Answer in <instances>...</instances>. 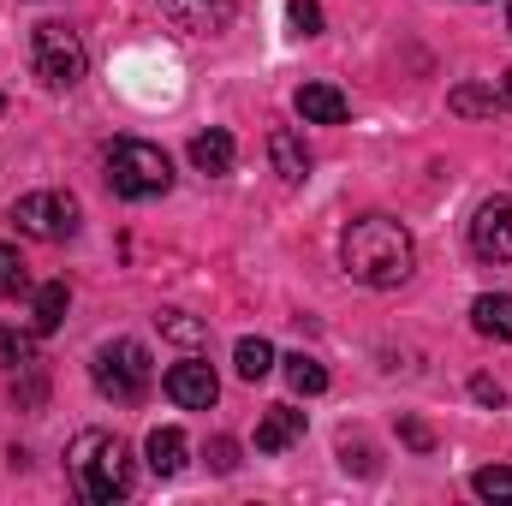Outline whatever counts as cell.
I'll list each match as a JSON object with an SVG mask.
<instances>
[{"mask_svg":"<svg viewBox=\"0 0 512 506\" xmlns=\"http://www.w3.org/2000/svg\"><path fill=\"white\" fill-rule=\"evenodd\" d=\"M471 322H477L483 340H507L512 346V292H483L471 304Z\"/></svg>","mask_w":512,"mask_h":506,"instance_id":"cell-15","label":"cell"},{"mask_svg":"<svg viewBox=\"0 0 512 506\" xmlns=\"http://www.w3.org/2000/svg\"><path fill=\"white\" fill-rule=\"evenodd\" d=\"M161 334H167V340H179V346H209V328H203L197 316H179V310H167V316H161Z\"/></svg>","mask_w":512,"mask_h":506,"instance_id":"cell-21","label":"cell"},{"mask_svg":"<svg viewBox=\"0 0 512 506\" xmlns=\"http://www.w3.org/2000/svg\"><path fill=\"white\" fill-rule=\"evenodd\" d=\"M501 102H507V108H512V66H507V72H501Z\"/></svg>","mask_w":512,"mask_h":506,"instance_id":"cell-29","label":"cell"},{"mask_svg":"<svg viewBox=\"0 0 512 506\" xmlns=\"http://www.w3.org/2000/svg\"><path fill=\"white\" fill-rule=\"evenodd\" d=\"M447 108L465 114V120H483V114H495V108H507V102H501V90H489V84H459V90L447 96Z\"/></svg>","mask_w":512,"mask_h":506,"instance_id":"cell-16","label":"cell"},{"mask_svg":"<svg viewBox=\"0 0 512 506\" xmlns=\"http://www.w3.org/2000/svg\"><path fill=\"white\" fill-rule=\"evenodd\" d=\"M0 364H6V370H30V364H36V334L0 328Z\"/></svg>","mask_w":512,"mask_h":506,"instance_id":"cell-19","label":"cell"},{"mask_svg":"<svg viewBox=\"0 0 512 506\" xmlns=\"http://www.w3.org/2000/svg\"><path fill=\"white\" fill-rule=\"evenodd\" d=\"M90 376H96V387H102L114 405H137V399L149 393V381H155L149 346H143V340H108V346L96 352Z\"/></svg>","mask_w":512,"mask_h":506,"instance_id":"cell-5","label":"cell"},{"mask_svg":"<svg viewBox=\"0 0 512 506\" xmlns=\"http://www.w3.org/2000/svg\"><path fill=\"white\" fill-rule=\"evenodd\" d=\"M0 292H6V298L30 292V268H24V256L12 251V245H0Z\"/></svg>","mask_w":512,"mask_h":506,"instance_id":"cell-23","label":"cell"},{"mask_svg":"<svg viewBox=\"0 0 512 506\" xmlns=\"http://www.w3.org/2000/svg\"><path fill=\"white\" fill-rule=\"evenodd\" d=\"M72 477H78V489L90 495V501L114 506L131 495V453L120 435H102V429H90V435H78L72 441Z\"/></svg>","mask_w":512,"mask_h":506,"instance_id":"cell-2","label":"cell"},{"mask_svg":"<svg viewBox=\"0 0 512 506\" xmlns=\"http://www.w3.org/2000/svg\"><path fill=\"white\" fill-rule=\"evenodd\" d=\"M209 465H215V471H239V441H233V435H215V441H209Z\"/></svg>","mask_w":512,"mask_h":506,"instance_id":"cell-25","label":"cell"},{"mask_svg":"<svg viewBox=\"0 0 512 506\" xmlns=\"http://www.w3.org/2000/svg\"><path fill=\"white\" fill-rule=\"evenodd\" d=\"M268 161H274V173L286 179V185H298V179H310V149L298 143V131H268Z\"/></svg>","mask_w":512,"mask_h":506,"instance_id":"cell-13","label":"cell"},{"mask_svg":"<svg viewBox=\"0 0 512 506\" xmlns=\"http://www.w3.org/2000/svg\"><path fill=\"white\" fill-rule=\"evenodd\" d=\"M399 441H405V447H417V453H429V447H435L429 423H417V417H405V423H399Z\"/></svg>","mask_w":512,"mask_h":506,"instance_id":"cell-28","label":"cell"},{"mask_svg":"<svg viewBox=\"0 0 512 506\" xmlns=\"http://www.w3.org/2000/svg\"><path fill=\"white\" fill-rule=\"evenodd\" d=\"M471 251L483 262H512V197H489L471 221Z\"/></svg>","mask_w":512,"mask_h":506,"instance_id":"cell-7","label":"cell"},{"mask_svg":"<svg viewBox=\"0 0 512 506\" xmlns=\"http://www.w3.org/2000/svg\"><path fill=\"white\" fill-rule=\"evenodd\" d=\"M471 399H483V405L501 411V405H507V387H501L495 376H471Z\"/></svg>","mask_w":512,"mask_h":506,"instance_id":"cell-27","label":"cell"},{"mask_svg":"<svg viewBox=\"0 0 512 506\" xmlns=\"http://www.w3.org/2000/svg\"><path fill=\"white\" fill-rule=\"evenodd\" d=\"M292 441H304V411L292 405H268L256 423V453H286Z\"/></svg>","mask_w":512,"mask_h":506,"instance_id":"cell-12","label":"cell"},{"mask_svg":"<svg viewBox=\"0 0 512 506\" xmlns=\"http://www.w3.org/2000/svg\"><path fill=\"white\" fill-rule=\"evenodd\" d=\"M12 221H18V233H24V239L60 245V239H72V233H78L84 209H78V197H72V191H30V197H18V203H12Z\"/></svg>","mask_w":512,"mask_h":506,"instance_id":"cell-6","label":"cell"},{"mask_svg":"<svg viewBox=\"0 0 512 506\" xmlns=\"http://www.w3.org/2000/svg\"><path fill=\"white\" fill-rule=\"evenodd\" d=\"M0 114H6V96H0Z\"/></svg>","mask_w":512,"mask_h":506,"instance_id":"cell-30","label":"cell"},{"mask_svg":"<svg viewBox=\"0 0 512 506\" xmlns=\"http://www.w3.org/2000/svg\"><path fill=\"white\" fill-rule=\"evenodd\" d=\"M507 24H512V12H507Z\"/></svg>","mask_w":512,"mask_h":506,"instance_id":"cell-31","label":"cell"},{"mask_svg":"<svg viewBox=\"0 0 512 506\" xmlns=\"http://www.w3.org/2000/svg\"><path fill=\"white\" fill-rule=\"evenodd\" d=\"M233 12H239V0H161V18L185 36H215L233 24Z\"/></svg>","mask_w":512,"mask_h":506,"instance_id":"cell-9","label":"cell"},{"mask_svg":"<svg viewBox=\"0 0 512 506\" xmlns=\"http://www.w3.org/2000/svg\"><path fill=\"white\" fill-rule=\"evenodd\" d=\"M340 268L358 280V286H405L411 280V268H417V245H411V233L393 221V215H364V221H352L346 233H340Z\"/></svg>","mask_w":512,"mask_h":506,"instance_id":"cell-1","label":"cell"},{"mask_svg":"<svg viewBox=\"0 0 512 506\" xmlns=\"http://www.w3.org/2000/svg\"><path fill=\"white\" fill-rule=\"evenodd\" d=\"M286 18H292V36H316V30H322V6H316V0H292Z\"/></svg>","mask_w":512,"mask_h":506,"instance_id":"cell-24","label":"cell"},{"mask_svg":"<svg viewBox=\"0 0 512 506\" xmlns=\"http://www.w3.org/2000/svg\"><path fill=\"white\" fill-rule=\"evenodd\" d=\"M66 304H72L66 280H48V286H36V334H54V328L66 322Z\"/></svg>","mask_w":512,"mask_h":506,"instance_id":"cell-17","label":"cell"},{"mask_svg":"<svg viewBox=\"0 0 512 506\" xmlns=\"http://www.w3.org/2000/svg\"><path fill=\"white\" fill-rule=\"evenodd\" d=\"M233 364H239V376H245V381H262L268 370H274V346L245 334V340H239V352H233Z\"/></svg>","mask_w":512,"mask_h":506,"instance_id":"cell-18","label":"cell"},{"mask_svg":"<svg viewBox=\"0 0 512 506\" xmlns=\"http://www.w3.org/2000/svg\"><path fill=\"white\" fill-rule=\"evenodd\" d=\"M30 66H36V78L48 84V90H72L84 72H90V48H84V36L78 30H66V24H36L30 30Z\"/></svg>","mask_w":512,"mask_h":506,"instance_id":"cell-4","label":"cell"},{"mask_svg":"<svg viewBox=\"0 0 512 506\" xmlns=\"http://www.w3.org/2000/svg\"><path fill=\"white\" fill-rule=\"evenodd\" d=\"M286 381H292V393H328V370L316 358H304V352L286 358Z\"/></svg>","mask_w":512,"mask_h":506,"instance_id":"cell-20","label":"cell"},{"mask_svg":"<svg viewBox=\"0 0 512 506\" xmlns=\"http://www.w3.org/2000/svg\"><path fill=\"white\" fill-rule=\"evenodd\" d=\"M233 161H239V143H233V131L209 126L191 137V167L197 173H209V179H221V173H233Z\"/></svg>","mask_w":512,"mask_h":506,"instance_id":"cell-11","label":"cell"},{"mask_svg":"<svg viewBox=\"0 0 512 506\" xmlns=\"http://www.w3.org/2000/svg\"><path fill=\"white\" fill-rule=\"evenodd\" d=\"M143 453H149V471H155V477H179V471H185V453H191V441H185L179 429H149Z\"/></svg>","mask_w":512,"mask_h":506,"instance_id":"cell-14","label":"cell"},{"mask_svg":"<svg viewBox=\"0 0 512 506\" xmlns=\"http://www.w3.org/2000/svg\"><path fill=\"white\" fill-rule=\"evenodd\" d=\"M161 387H167V399H173L179 411H209V405L221 399V381H215V370H209L203 358H185V364H173Z\"/></svg>","mask_w":512,"mask_h":506,"instance_id":"cell-8","label":"cell"},{"mask_svg":"<svg viewBox=\"0 0 512 506\" xmlns=\"http://www.w3.org/2000/svg\"><path fill=\"white\" fill-rule=\"evenodd\" d=\"M340 465H346V471H358V477H370V471H376V453H370L364 441H358V447L346 441V447H340Z\"/></svg>","mask_w":512,"mask_h":506,"instance_id":"cell-26","label":"cell"},{"mask_svg":"<svg viewBox=\"0 0 512 506\" xmlns=\"http://www.w3.org/2000/svg\"><path fill=\"white\" fill-rule=\"evenodd\" d=\"M471 489H477L483 501H512V465H483V471L471 477Z\"/></svg>","mask_w":512,"mask_h":506,"instance_id":"cell-22","label":"cell"},{"mask_svg":"<svg viewBox=\"0 0 512 506\" xmlns=\"http://www.w3.org/2000/svg\"><path fill=\"white\" fill-rule=\"evenodd\" d=\"M108 185L126 203H149V197H161L173 185V161L155 143H143V137H120L108 149Z\"/></svg>","mask_w":512,"mask_h":506,"instance_id":"cell-3","label":"cell"},{"mask_svg":"<svg viewBox=\"0 0 512 506\" xmlns=\"http://www.w3.org/2000/svg\"><path fill=\"white\" fill-rule=\"evenodd\" d=\"M292 108H298L304 126H346V114H352V102H346L334 84H304V90L292 96Z\"/></svg>","mask_w":512,"mask_h":506,"instance_id":"cell-10","label":"cell"}]
</instances>
